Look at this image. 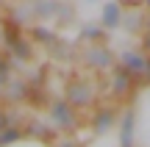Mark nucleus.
<instances>
[{"instance_id": "obj_1", "label": "nucleus", "mask_w": 150, "mask_h": 147, "mask_svg": "<svg viewBox=\"0 0 150 147\" xmlns=\"http://www.w3.org/2000/svg\"><path fill=\"white\" fill-rule=\"evenodd\" d=\"M122 61H125V70L131 72V75H142V72H147L150 70V64L142 56H134V53H125L122 56Z\"/></svg>"}, {"instance_id": "obj_2", "label": "nucleus", "mask_w": 150, "mask_h": 147, "mask_svg": "<svg viewBox=\"0 0 150 147\" xmlns=\"http://www.w3.org/2000/svg\"><path fill=\"white\" fill-rule=\"evenodd\" d=\"M53 120H56V125H61V128H70L72 125V108L67 103H53Z\"/></svg>"}, {"instance_id": "obj_3", "label": "nucleus", "mask_w": 150, "mask_h": 147, "mask_svg": "<svg viewBox=\"0 0 150 147\" xmlns=\"http://www.w3.org/2000/svg\"><path fill=\"white\" fill-rule=\"evenodd\" d=\"M67 100L75 106H86L89 103V89H86V83H72L70 92H67Z\"/></svg>"}, {"instance_id": "obj_4", "label": "nucleus", "mask_w": 150, "mask_h": 147, "mask_svg": "<svg viewBox=\"0 0 150 147\" xmlns=\"http://www.w3.org/2000/svg\"><path fill=\"white\" fill-rule=\"evenodd\" d=\"M86 61H89L92 67H108L111 64V56H108V50H103V47H92L89 53H86Z\"/></svg>"}, {"instance_id": "obj_5", "label": "nucleus", "mask_w": 150, "mask_h": 147, "mask_svg": "<svg viewBox=\"0 0 150 147\" xmlns=\"http://www.w3.org/2000/svg\"><path fill=\"white\" fill-rule=\"evenodd\" d=\"M103 25H108V28L120 25V6L117 3H108L106 6V11H103Z\"/></svg>"}, {"instance_id": "obj_6", "label": "nucleus", "mask_w": 150, "mask_h": 147, "mask_svg": "<svg viewBox=\"0 0 150 147\" xmlns=\"http://www.w3.org/2000/svg\"><path fill=\"white\" fill-rule=\"evenodd\" d=\"M111 122H114V114H111V111H100V114L95 117V131L103 133L108 125H111Z\"/></svg>"}, {"instance_id": "obj_7", "label": "nucleus", "mask_w": 150, "mask_h": 147, "mask_svg": "<svg viewBox=\"0 0 150 147\" xmlns=\"http://www.w3.org/2000/svg\"><path fill=\"white\" fill-rule=\"evenodd\" d=\"M131 114H125V120H122V144L125 147H131Z\"/></svg>"}, {"instance_id": "obj_8", "label": "nucleus", "mask_w": 150, "mask_h": 147, "mask_svg": "<svg viewBox=\"0 0 150 147\" xmlns=\"http://www.w3.org/2000/svg\"><path fill=\"white\" fill-rule=\"evenodd\" d=\"M83 36H86V39H100V36H103V28H100V25H86V28H83Z\"/></svg>"}, {"instance_id": "obj_9", "label": "nucleus", "mask_w": 150, "mask_h": 147, "mask_svg": "<svg viewBox=\"0 0 150 147\" xmlns=\"http://www.w3.org/2000/svg\"><path fill=\"white\" fill-rule=\"evenodd\" d=\"M17 136H20V131H6V133H0V144H8V142H14Z\"/></svg>"}, {"instance_id": "obj_10", "label": "nucleus", "mask_w": 150, "mask_h": 147, "mask_svg": "<svg viewBox=\"0 0 150 147\" xmlns=\"http://www.w3.org/2000/svg\"><path fill=\"white\" fill-rule=\"evenodd\" d=\"M36 39H42V42H56V36L50 31H36Z\"/></svg>"}, {"instance_id": "obj_11", "label": "nucleus", "mask_w": 150, "mask_h": 147, "mask_svg": "<svg viewBox=\"0 0 150 147\" xmlns=\"http://www.w3.org/2000/svg\"><path fill=\"white\" fill-rule=\"evenodd\" d=\"M59 147H78V144H75V142H61Z\"/></svg>"}, {"instance_id": "obj_12", "label": "nucleus", "mask_w": 150, "mask_h": 147, "mask_svg": "<svg viewBox=\"0 0 150 147\" xmlns=\"http://www.w3.org/2000/svg\"><path fill=\"white\" fill-rule=\"evenodd\" d=\"M145 50H150V36H147V39H145Z\"/></svg>"}]
</instances>
